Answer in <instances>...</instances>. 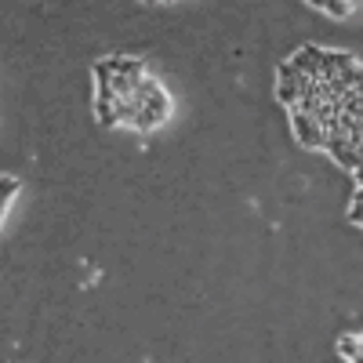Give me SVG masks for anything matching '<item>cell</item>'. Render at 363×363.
Returning <instances> with one entry per match:
<instances>
[{
    "label": "cell",
    "mask_w": 363,
    "mask_h": 363,
    "mask_svg": "<svg viewBox=\"0 0 363 363\" xmlns=\"http://www.w3.org/2000/svg\"><path fill=\"white\" fill-rule=\"evenodd\" d=\"M167 113H171V102H167V95H164V87H157L153 95L145 99V106L138 109V116L131 120V124H135L138 131H149V128L164 124V120H167Z\"/></svg>",
    "instance_id": "cell-1"
},
{
    "label": "cell",
    "mask_w": 363,
    "mask_h": 363,
    "mask_svg": "<svg viewBox=\"0 0 363 363\" xmlns=\"http://www.w3.org/2000/svg\"><path fill=\"white\" fill-rule=\"evenodd\" d=\"M291 124H294V135H298V142H301V145H309V149H323L327 131L316 124V116L301 113V109L294 106V109H291Z\"/></svg>",
    "instance_id": "cell-2"
},
{
    "label": "cell",
    "mask_w": 363,
    "mask_h": 363,
    "mask_svg": "<svg viewBox=\"0 0 363 363\" xmlns=\"http://www.w3.org/2000/svg\"><path fill=\"white\" fill-rule=\"evenodd\" d=\"M109 73H120V77H145V62H138V58H124V55H113L106 58Z\"/></svg>",
    "instance_id": "cell-3"
},
{
    "label": "cell",
    "mask_w": 363,
    "mask_h": 363,
    "mask_svg": "<svg viewBox=\"0 0 363 363\" xmlns=\"http://www.w3.org/2000/svg\"><path fill=\"white\" fill-rule=\"evenodd\" d=\"M298 80H301V77H298ZM298 80H280V102H284V106H298V99H301Z\"/></svg>",
    "instance_id": "cell-4"
},
{
    "label": "cell",
    "mask_w": 363,
    "mask_h": 363,
    "mask_svg": "<svg viewBox=\"0 0 363 363\" xmlns=\"http://www.w3.org/2000/svg\"><path fill=\"white\" fill-rule=\"evenodd\" d=\"M15 193H18V182L0 174V215H4V207H8V200H11Z\"/></svg>",
    "instance_id": "cell-5"
},
{
    "label": "cell",
    "mask_w": 363,
    "mask_h": 363,
    "mask_svg": "<svg viewBox=\"0 0 363 363\" xmlns=\"http://www.w3.org/2000/svg\"><path fill=\"white\" fill-rule=\"evenodd\" d=\"M323 11H330L335 18H345V15H349V0H327Z\"/></svg>",
    "instance_id": "cell-6"
},
{
    "label": "cell",
    "mask_w": 363,
    "mask_h": 363,
    "mask_svg": "<svg viewBox=\"0 0 363 363\" xmlns=\"http://www.w3.org/2000/svg\"><path fill=\"white\" fill-rule=\"evenodd\" d=\"M349 218L363 225V200H352V211H349Z\"/></svg>",
    "instance_id": "cell-7"
},
{
    "label": "cell",
    "mask_w": 363,
    "mask_h": 363,
    "mask_svg": "<svg viewBox=\"0 0 363 363\" xmlns=\"http://www.w3.org/2000/svg\"><path fill=\"white\" fill-rule=\"evenodd\" d=\"M142 4H160V0H142Z\"/></svg>",
    "instance_id": "cell-8"
}]
</instances>
